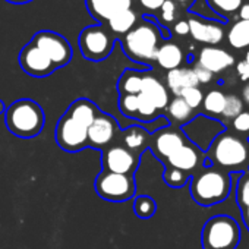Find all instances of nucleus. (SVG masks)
I'll use <instances>...</instances> for the list:
<instances>
[{
    "mask_svg": "<svg viewBox=\"0 0 249 249\" xmlns=\"http://www.w3.org/2000/svg\"><path fill=\"white\" fill-rule=\"evenodd\" d=\"M161 27L150 19L137 24L122 37V49L131 60L150 68L156 62V53L163 43Z\"/></svg>",
    "mask_w": 249,
    "mask_h": 249,
    "instance_id": "f257e3e1",
    "label": "nucleus"
},
{
    "mask_svg": "<svg viewBox=\"0 0 249 249\" xmlns=\"http://www.w3.org/2000/svg\"><path fill=\"white\" fill-rule=\"evenodd\" d=\"M5 122L9 132L15 137L34 138L44 128L46 114L37 101L21 98L6 107Z\"/></svg>",
    "mask_w": 249,
    "mask_h": 249,
    "instance_id": "f03ea898",
    "label": "nucleus"
},
{
    "mask_svg": "<svg viewBox=\"0 0 249 249\" xmlns=\"http://www.w3.org/2000/svg\"><path fill=\"white\" fill-rule=\"evenodd\" d=\"M208 159L230 172H243L249 166V142L229 132H221L208 148Z\"/></svg>",
    "mask_w": 249,
    "mask_h": 249,
    "instance_id": "7ed1b4c3",
    "label": "nucleus"
},
{
    "mask_svg": "<svg viewBox=\"0 0 249 249\" xmlns=\"http://www.w3.org/2000/svg\"><path fill=\"white\" fill-rule=\"evenodd\" d=\"M231 180L229 175L218 169H205L191 180V195L199 205H214L223 202L230 192Z\"/></svg>",
    "mask_w": 249,
    "mask_h": 249,
    "instance_id": "20e7f679",
    "label": "nucleus"
},
{
    "mask_svg": "<svg viewBox=\"0 0 249 249\" xmlns=\"http://www.w3.org/2000/svg\"><path fill=\"white\" fill-rule=\"evenodd\" d=\"M239 240V224L229 215H215L202 229L204 249H236Z\"/></svg>",
    "mask_w": 249,
    "mask_h": 249,
    "instance_id": "39448f33",
    "label": "nucleus"
},
{
    "mask_svg": "<svg viewBox=\"0 0 249 249\" xmlns=\"http://www.w3.org/2000/svg\"><path fill=\"white\" fill-rule=\"evenodd\" d=\"M94 189L100 198L108 202H126L137 194L135 178L101 170L94 180Z\"/></svg>",
    "mask_w": 249,
    "mask_h": 249,
    "instance_id": "423d86ee",
    "label": "nucleus"
},
{
    "mask_svg": "<svg viewBox=\"0 0 249 249\" xmlns=\"http://www.w3.org/2000/svg\"><path fill=\"white\" fill-rule=\"evenodd\" d=\"M78 44L85 59L91 62H101L110 56L114 47V37L103 25H91L81 31Z\"/></svg>",
    "mask_w": 249,
    "mask_h": 249,
    "instance_id": "0eeeda50",
    "label": "nucleus"
},
{
    "mask_svg": "<svg viewBox=\"0 0 249 249\" xmlns=\"http://www.w3.org/2000/svg\"><path fill=\"white\" fill-rule=\"evenodd\" d=\"M31 43L50 59V62L54 65L56 69L66 66L72 60L73 52L71 44L65 37H62L57 33L40 31L33 37Z\"/></svg>",
    "mask_w": 249,
    "mask_h": 249,
    "instance_id": "6e6552de",
    "label": "nucleus"
},
{
    "mask_svg": "<svg viewBox=\"0 0 249 249\" xmlns=\"http://www.w3.org/2000/svg\"><path fill=\"white\" fill-rule=\"evenodd\" d=\"M223 131L224 128L218 120L207 116H198L195 119H191L182 126V132L186 137V140H189L201 151L208 150L213 141Z\"/></svg>",
    "mask_w": 249,
    "mask_h": 249,
    "instance_id": "1a4fd4ad",
    "label": "nucleus"
},
{
    "mask_svg": "<svg viewBox=\"0 0 249 249\" xmlns=\"http://www.w3.org/2000/svg\"><path fill=\"white\" fill-rule=\"evenodd\" d=\"M54 137L57 145L68 153H76L88 147V129L68 114L57 120Z\"/></svg>",
    "mask_w": 249,
    "mask_h": 249,
    "instance_id": "9d476101",
    "label": "nucleus"
},
{
    "mask_svg": "<svg viewBox=\"0 0 249 249\" xmlns=\"http://www.w3.org/2000/svg\"><path fill=\"white\" fill-rule=\"evenodd\" d=\"M120 126L117 120L107 113L100 111L88 128V147L95 150H104L116 142L120 138Z\"/></svg>",
    "mask_w": 249,
    "mask_h": 249,
    "instance_id": "9b49d317",
    "label": "nucleus"
},
{
    "mask_svg": "<svg viewBox=\"0 0 249 249\" xmlns=\"http://www.w3.org/2000/svg\"><path fill=\"white\" fill-rule=\"evenodd\" d=\"M101 166L104 172L134 176L140 166V156L116 142L101 151Z\"/></svg>",
    "mask_w": 249,
    "mask_h": 249,
    "instance_id": "f8f14e48",
    "label": "nucleus"
},
{
    "mask_svg": "<svg viewBox=\"0 0 249 249\" xmlns=\"http://www.w3.org/2000/svg\"><path fill=\"white\" fill-rule=\"evenodd\" d=\"M186 142L188 140L180 129L166 126L151 134L148 148L154 153L157 159L164 161L169 156H172L176 150H179Z\"/></svg>",
    "mask_w": 249,
    "mask_h": 249,
    "instance_id": "ddd939ff",
    "label": "nucleus"
},
{
    "mask_svg": "<svg viewBox=\"0 0 249 249\" xmlns=\"http://www.w3.org/2000/svg\"><path fill=\"white\" fill-rule=\"evenodd\" d=\"M19 65L25 73L34 78H46L52 75L56 68L50 59L33 43H28L19 53Z\"/></svg>",
    "mask_w": 249,
    "mask_h": 249,
    "instance_id": "4468645a",
    "label": "nucleus"
},
{
    "mask_svg": "<svg viewBox=\"0 0 249 249\" xmlns=\"http://www.w3.org/2000/svg\"><path fill=\"white\" fill-rule=\"evenodd\" d=\"M189 24V34L191 37L207 46H215L221 43L224 38V28L217 21H210L196 15H192L188 19Z\"/></svg>",
    "mask_w": 249,
    "mask_h": 249,
    "instance_id": "2eb2a0df",
    "label": "nucleus"
},
{
    "mask_svg": "<svg viewBox=\"0 0 249 249\" xmlns=\"http://www.w3.org/2000/svg\"><path fill=\"white\" fill-rule=\"evenodd\" d=\"M233 63H234V57L226 50L218 49L215 46H205L204 49H201L198 54L196 65L202 66L204 69H207L214 75V73L224 72L226 69L233 66Z\"/></svg>",
    "mask_w": 249,
    "mask_h": 249,
    "instance_id": "dca6fc26",
    "label": "nucleus"
},
{
    "mask_svg": "<svg viewBox=\"0 0 249 249\" xmlns=\"http://www.w3.org/2000/svg\"><path fill=\"white\" fill-rule=\"evenodd\" d=\"M164 161L167 163V166L179 169L189 175V172L195 170L201 164L202 151L188 141L179 150H176L172 156H169Z\"/></svg>",
    "mask_w": 249,
    "mask_h": 249,
    "instance_id": "f3484780",
    "label": "nucleus"
},
{
    "mask_svg": "<svg viewBox=\"0 0 249 249\" xmlns=\"http://www.w3.org/2000/svg\"><path fill=\"white\" fill-rule=\"evenodd\" d=\"M150 138H151V134L145 126H141V124H131V126L124 128L120 132L119 142L124 148H128L129 151L141 157V154L150 145Z\"/></svg>",
    "mask_w": 249,
    "mask_h": 249,
    "instance_id": "a211bd4d",
    "label": "nucleus"
},
{
    "mask_svg": "<svg viewBox=\"0 0 249 249\" xmlns=\"http://www.w3.org/2000/svg\"><path fill=\"white\" fill-rule=\"evenodd\" d=\"M142 95H145L156 107L159 111H163L166 110L169 101H170V97H169V91L166 89V87L153 75H148V73H144V78H142V88H141V92Z\"/></svg>",
    "mask_w": 249,
    "mask_h": 249,
    "instance_id": "6ab92c4d",
    "label": "nucleus"
},
{
    "mask_svg": "<svg viewBox=\"0 0 249 249\" xmlns=\"http://www.w3.org/2000/svg\"><path fill=\"white\" fill-rule=\"evenodd\" d=\"M101 110L98 108V106L95 103H92L88 98H78L75 100L66 110L65 114H68L71 119L76 120L78 123L84 124V126L88 129L91 126V123L94 122V119L98 116Z\"/></svg>",
    "mask_w": 249,
    "mask_h": 249,
    "instance_id": "aec40b11",
    "label": "nucleus"
},
{
    "mask_svg": "<svg viewBox=\"0 0 249 249\" xmlns=\"http://www.w3.org/2000/svg\"><path fill=\"white\" fill-rule=\"evenodd\" d=\"M167 88L175 94V97H179L180 92L186 88L198 87L199 82L191 68H178L167 72L166 76Z\"/></svg>",
    "mask_w": 249,
    "mask_h": 249,
    "instance_id": "412c9836",
    "label": "nucleus"
},
{
    "mask_svg": "<svg viewBox=\"0 0 249 249\" xmlns=\"http://www.w3.org/2000/svg\"><path fill=\"white\" fill-rule=\"evenodd\" d=\"M183 52L182 49L172 41H163L156 53V62L166 71H173L180 68L183 63Z\"/></svg>",
    "mask_w": 249,
    "mask_h": 249,
    "instance_id": "4be33fe9",
    "label": "nucleus"
},
{
    "mask_svg": "<svg viewBox=\"0 0 249 249\" xmlns=\"http://www.w3.org/2000/svg\"><path fill=\"white\" fill-rule=\"evenodd\" d=\"M106 24L111 34L123 37L138 24V15L132 9L120 11V12H116Z\"/></svg>",
    "mask_w": 249,
    "mask_h": 249,
    "instance_id": "5701e85b",
    "label": "nucleus"
},
{
    "mask_svg": "<svg viewBox=\"0 0 249 249\" xmlns=\"http://www.w3.org/2000/svg\"><path fill=\"white\" fill-rule=\"evenodd\" d=\"M142 78H144V72L135 69H126L120 75L117 82L119 95L122 94L138 95L142 88Z\"/></svg>",
    "mask_w": 249,
    "mask_h": 249,
    "instance_id": "b1692460",
    "label": "nucleus"
},
{
    "mask_svg": "<svg viewBox=\"0 0 249 249\" xmlns=\"http://www.w3.org/2000/svg\"><path fill=\"white\" fill-rule=\"evenodd\" d=\"M166 111L170 122H173L175 124H182V126L192 119L194 114V110L180 97L172 98L166 107Z\"/></svg>",
    "mask_w": 249,
    "mask_h": 249,
    "instance_id": "393cba45",
    "label": "nucleus"
},
{
    "mask_svg": "<svg viewBox=\"0 0 249 249\" xmlns=\"http://www.w3.org/2000/svg\"><path fill=\"white\" fill-rule=\"evenodd\" d=\"M227 40L234 49H245L249 46V21L237 19L229 30Z\"/></svg>",
    "mask_w": 249,
    "mask_h": 249,
    "instance_id": "a878e982",
    "label": "nucleus"
},
{
    "mask_svg": "<svg viewBox=\"0 0 249 249\" xmlns=\"http://www.w3.org/2000/svg\"><path fill=\"white\" fill-rule=\"evenodd\" d=\"M245 2L246 0H207L210 9L224 21H227V18H230L231 15L237 14V11Z\"/></svg>",
    "mask_w": 249,
    "mask_h": 249,
    "instance_id": "bb28decb",
    "label": "nucleus"
},
{
    "mask_svg": "<svg viewBox=\"0 0 249 249\" xmlns=\"http://www.w3.org/2000/svg\"><path fill=\"white\" fill-rule=\"evenodd\" d=\"M88 12L98 22H107L116 12L108 0H85Z\"/></svg>",
    "mask_w": 249,
    "mask_h": 249,
    "instance_id": "cd10ccee",
    "label": "nucleus"
},
{
    "mask_svg": "<svg viewBox=\"0 0 249 249\" xmlns=\"http://www.w3.org/2000/svg\"><path fill=\"white\" fill-rule=\"evenodd\" d=\"M224 103H226V94L221 92L220 89H211L207 95H204L202 107L205 113L211 116H221Z\"/></svg>",
    "mask_w": 249,
    "mask_h": 249,
    "instance_id": "c85d7f7f",
    "label": "nucleus"
},
{
    "mask_svg": "<svg viewBox=\"0 0 249 249\" xmlns=\"http://www.w3.org/2000/svg\"><path fill=\"white\" fill-rule=\"evenodd\" d=\"M157 117H160V111L157 107L142 94H138V108H137V122L151 123Z\"/></svg>",
    "mask_w": 249,
    "mask_h": 249,
    "instance_id": "c756f323",
    "label": "nucleus"
},
{
    "mask_svg": "<svg viewBox=\"0 0 249 249\" xmlns=\"http://www.w3.org/2000/svg\"><path fill=\"white\" fill-rule=\"evenodd\" d=\"M134 211L140 218H151L157 211V204L151 196L141 195L134 201Z\"/></svg>",
    "mask_w": 249,
    "mask_h": 249,
    "instance_id": "7c9ffc66",
    "label": "nucleus"
},
{
    "mask_svg": "<svg viewBox=\"0 0 249 249\" xmlns=\"http://www.w3.org/2000/svg\"><path fill=\"white\" fill-rule=\"evenodd\" d=\"M137 108H138V95H131V94L119 95V110L124 117L137 120Z\"/></svg>",
    "mask_w": 249,
    "mask_h": 249,
    "instance_id": "2f4dec72",
    "label": "nucleus"
},
{
    "mask_svg": "<svg viewBox=\"0 0 249 249\" xmlns=\"http://www.w3.org/2000/svg\"><path fill=\"white\" fill-rule=\"evenodd\" d=\"M163 179H164V182H166L169 186H172V188H182V186L189 180V175L185 173V172H182V170H179V169L166 166Z\"/></svg>",
    "mask_w": 249,
    "mask_h": 249,
    "instance_id": "473e14b6",
    "label": "nucleus"
},
{
    "mask_svg": "<svg viewBox=\"0 0 249 249\" xmlns=\"http://www.w3.org/2000/svg\"><path fill=\"white\" fill-rule=\"evenodd\" d=\"M242 111H243V101L237 95H234V94L226 95V103H224V108H223L221 116L224 119H229V120L231 119L233 120Z\"/></svg>",
    "mask_w": 249,
    "mask_h": 249,
    "instance_id": "72a5a7b5",
    "label": "nucleus"
},
{
    "mask_svg": "<svg viewBox=\"0 0 249 249\" xmlns=\"http://www.w3.org/2000/svg\"><path fill=\"white\" fill-rule=\"evenodd\" d=\"M236 195H237V202L239 205L245 210L249 207V172L243 173L237 182V189H236Z\"/></svg>",
    "mask_w": 249,
    "mask_h": 249,
    "instance_id": "f704fd0d",
    "label": "nucleus"
},
{
    "mask_svg": "<svg viewBox=\"0 0 249 249\" xmlns=\"http://www.w3.org/2000/svg\"><path fill=\"white\" fill-rule=\"evenodd\" d=\"M192 110L198 108L201 104H202V100H204V94L202 91L198 88V87H192V88H186L180 92L179 95Z\"/></svg>",
    "mask_w": 249,
    "mask_h": 249,
    "instance_id": "c9c22d12",
    "label": "nucleus"
},
{
    "mask_svg": "<svg viewBox=\"0 0 249 249\" xmlns=\"http://www.w3.org/2000/svg\"><path fill=\"white\" fill-rule=\"evenodd\" d=\"M176 11H178V6L173 0H166L163 3V6L160 8V18H161V22L166 25V24H173L175 19H176Z\"/></svg>",
    "mask_w": 249,
    "mask_h": 249,
    "instance_id": "e433bc0d",
    "label": "nucleus"
},
{
    "mask_svg": "<svg viewBox=\"0 0 249 249\" xmlns=\"http://www.w3.org/2000/svg\"><path fill=\"white\" fill-rule=\"evenodd\" d=\"M231 126L237 134L246 135L249 134V111H242L231 120Z\"/></svg>",
    "mask_w": 249,
    "mask_h": 249,
    "instance_id": "4c0bfd02",
    "label": "nucleus"
},
{
    "mask_svg": "<svg viewBox=\"0 0 249 249\" xmlns=\"http://www.w3.org/2000/svg\"><path fill=\"white\" fill-rule=\"evenodd\" d=\"M192 71H194V73H195V76H196V79H198L199 84H208V82L213 81V73L208 72L207 69H204L202 66L195 65L192 68Z\"/></svg>",
    "mask_w": 249,
    "mask_h": 249,
    "instance_id": "58836bf2",
    "label": "nucleus"
},
{
    "mask_svg": "<svg viewBox=\"0 0 249 249\" xmlns=\"http://www.w3.org/2000/svg\"><path fill=\"white\" fill-rule=\"evenodd\" d=\"M138 2L145 11L157 12V11H160V8L163 6V3L166 2V0H138Z\"/></svg>",
    "mask_w": 249,
    "mask_h": 249,
    "instance_id": "ea45409f",
    "label": "nucleus"
},
{
    "mask_svg": "<svg viewBox=\"0 0 249 249\" xmlns=\"http://www.w3.org/2000/svg\"><path fill=\"white\" fill-rule=\"evenodd\" d=\"M111 3L114 12H120V11H128V9H132V3L134 0H108Z\"/></svg>",
    "mask_w": 249,
    "mask_h": 249,
    "instance_id": "a19ab883",
    "label": "nucleus"
},
{
    "mask_svg": "<svg viewBox=\"0 0 249 249\" xmlns=\"http://www.w3.org/2000/svg\"><path fill=\"white\" fill-rule=\"evenodd\" d=\"M236 71L242 81H249V63L248 62H245V60L239 62L236 66Z\"/></svg>",
    "mask_w": 249,
    "mask_h": 249,
    "instance_id": "79ce46f5",
    "label": "nucleus"
},
{
    "mask_svg": "<svg viewBox=\"0 0 249 249\" xmlns=\"http://www.w3.org/2000/svg\"><path fill=\"white\" fill-rule=\"evenodd\" d=\"M173 31L178 34V36H188L189 34V24L186 19H180L175 24L173 27Z\"/></svg>",
    "mask_w": 249,
    "mask_h": 249,
    "instance_id": "37998d69",
    "label": "nucleus"
},
{
    "mask_svg": "<svg viewBox=\"0 0 249 249\" xmlns=\"http://www.w3.org/2000/svg\"><path fill=\"white\" fill-rule=\"evenodd\" d=\"M237 15H239V19H243V21H249V0L240 6V9L237 11Z\"/></svg>",
    "mask_w": 249,
    "mask_h": 249,
    "instance_id": "c03bdc74",
    "label": "nucleus"
},
{
    "mask_svg": "<svg viewBox=\"0 0 249 249\" xmlns=\"http://www.w3.org/2000/svg\"><path fill=\"white\" fill-rule=\"evenodd\" d=\"M240 100H243L249 106V82L242 88V98Z\"/></svg>",
    "mask_w": 249,
    "mask_h": 249,
    "instance_id": "a18cd8bd",
    "label": "nucleus"
},
{
    "mask_svg": "<svg viewBox=\"0 0 249 249\" xmlns=\"http://www.w3.org/2000/svg\"><path fill=\"white\" fill-rule=\"evenodd\" d=\"M175 3H179V5H183V6H191L195 0H173Z\"/></svg>",
    "mask_w": 249,
    "mask_h": 249,
    "instance_id": "49530a36",
    "label": "nucleus"
},
{
    "mask_svg": "<svg viewBox=\"0 0 249 249\" xmlns=\"http://www.w3.org/2000/svg\"><path fill=\"white\" fill-rule=\"evenodd\" d=\"M243 218H245V223H246V226L249 227V207H248V208H245V213H243Z\"/></svg>",
    "mask_w": 249,
    "mask_h": 249,
    "instance_id": "de8ad7c7",
    "label": "nucleus"
},
{
    "mask_svg": "<svg viewBox=\"0 0 249 249\" xmlns=\"http://www.w3.org/2000/svg\"><path fill=\"white\" fill-rule=\"evenodd\" d=\"M5 111H6V104L3 100H0V114H5Z\"/></svg>",
    "mask_w": 249,
    "mask_h": 249,
    "instance_id": "09e8293b",
    "label": "nucleus"
},
{
    "mask_svg": "<svg viewBox=\"0 0 249 249\" xmlns=\"http://www.w3.org/2000/svg\"><path fill=\"white\" fill-rule=\"evenodd\" d=\"M8 2H11V3H28V2H31V0H8Z\"/></svg>",
    "mask_w": 249,
    "mask_h": 249,
    "instance_id": "8fccbe9b",
    "label": "nucleus"
},
{
    "mask_svg": "<svg viewBox=\"0 0 249 249\" xmlns=\"http://www.w3.org/2000/svg\"><path fill=\"white\" fill-rule=\"evenodd\" d=\"M245 62H248V63H249V52L246 53V57H245Z\"/></svg>",
    "mask_w": 249,
    "mask_h": 249,
    "instance_id": "3c124183",
    "label": "nucleus"
}]
</instances>
